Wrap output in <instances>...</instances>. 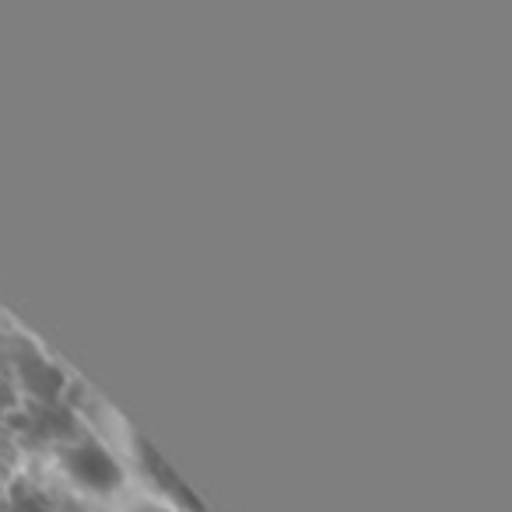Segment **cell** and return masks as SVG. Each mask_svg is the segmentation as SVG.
<instances>
[{
  "label": "cell",
  "instance_id": "7a4b0ae2",
  "mask_svg": "<svg viewBox=\"0 0 512 512\" xmlns=\"http://www.w3.org/2000/svg\"><path fill=\"white\" fill-rule=\"evenodd\" d=\"M141 512H169V509H158V505H151V509H141Z\"/></svg>",
  "mask_w": 512,
  "mask_h": 512
},
{
  "label": "cell",
  "instance_id": "6da1fadb",
  "mask_svg": "<svg viewBox=\"0 0 512 512\" xmlns=\"http://www.w3.org/2000/svg\"><path fill=\"white\" fill-rule=\"evenodd\" d=\"M134 456H137V467H141L144 481H148L151 488L158 491V498H162V502L169 505L172 512H204L197 505V498L190 495V488H186V484L179 481V477L172 474L169 467H165V460L144 439L134 442Z\"/></svg>",
  "mask_w": 512,
  "mask_h": 512
}]
</instances>
